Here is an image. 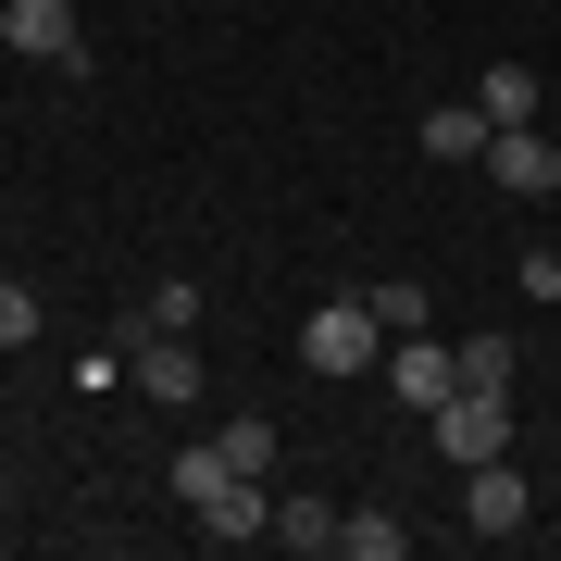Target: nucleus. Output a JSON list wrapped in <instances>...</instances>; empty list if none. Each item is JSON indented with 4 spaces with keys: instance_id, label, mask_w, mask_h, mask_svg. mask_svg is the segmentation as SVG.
Instances as JSON below:
<instances>
[{
    "instance_id": "f3484780",
    "label": "nucleus",
    "mask_w": 561,
    "mask_h": 561,
    "mask_svg": "<svg viewBox=\"0 0 561 561\" xmlns=\"http://www.w3.org/2000/svg\"><path fill=\"white\" fill-rule=\"evenodd\" d=\"M375 324H387V337H412V324H424V287L387 275V287H375Z\"/></svg>"
},
{
    "instance_id": "dca6fc26",
    "label": "nucleus",
    "mask_w": 561,
    "mask_h": 561,
    "mask_svg": "<svg viewBox=\"0 0 561 561\" xmlns=\"http://www.w3.org/2000/svg\"><path fill=\"white\" fill-rule=\"evenodd\" d=\"M213 449H225V461H238V474H275V424H262V412H250V424H225V437H213Z\"/></svg>"
},
{
    "instance_id": "9d476101",
    "label": "nucleus",
    "mask_w": 561,
    "mask_h": 561,
    "mask_svg": "<svg viewBox=\"0 0 561 561\" xmlns=\"http://www.w3.org/2000/svg\"><path fill=\"white\" fill-rule=\"evenodd\" d=\"M412 138H424V162H486V113H474V101H449V113H424Z\"/></svg>"
},
{
    "instance_id": "f257e3e1",
    "label": "nucleus",
    "mask_w": 561,
    "mask_h": 561,
    "mask_svg": "<svg viewBox=\"0 0 561 561\" xmlns=\"http://www.w3.org/2000/svg\"><path fill=\"white\" fill-rule=\"evenodd\" d=\"M424 424H437V461H449V474H474V461L512 449V387H449Z\"/></svg>"
},
{
    "instance_id": "a211bd4d",
    "label": "nucleus",
    "mask_w": 561,
    "mask_h": 561,
    "mask_svg": "<svg viewBox=\"0 0 561 561\" xmlns=\"http://www.w3.org/2000/svg\"><path fill=\"white\" fill-rule=\"evenodd\" d=\"M25 337H38V300H25L13 275H0V350H25Z\"/></svg>"
},
{
    "instance_id": "2eb2a0df",
    "label": "nucleus",
    "mask_w": 561,
    "mask_h": 561,
    "mask_svg": "<svg viewBox=\"0 0 561 561\" xmlns=\"http://www.w3.org/2000/svg\"><path fill=\"white\" fill-rule=\"evenodd\" d=\"M187 324H201V287L162 275V287H150V312H138V337H187Z\"/></svg>"
},
{
    "instance_id": "1a4fd4ad",
    "label": "nucleus",
    "mask_w": 561,
    "mask_h": 561,
    "mask_svg": "<svg viewBox=\"0 0 561 561\" xmlns=\"http://www.w3.org/2000/svg\"><path fill=\"white\" fill-rule=\"evenodd\" d=\"M474 113L486 125H537V62H486V76H474Z\"/></svg>"
},
{
    "instance_id": "ddd939ff",
    "label": "nucleus",
    "mask_w": 561,
    "mask_h": 561,
    "mask_svg": "<svg viewBox=\"0 0 561 561\" xmlns=\"http://www.w3.org/2000/svg\"><path fill=\"white\" fill-rule=\"evenodd\" d=\"M275 549L324 561V549H337V512H324V500H275Z\"/></svg>"
},
{
    "instance_id": "9b49d317",
    "label": "nucleus",
    "mask_w": 561,
    "mask_h": 561,
    "mask_svg": "<svg viewBox=\"0 0 561 561\" xmlns=\"http://www.w3.org/2000/svg\"><path fill=\"white\" fill-rule=\"evenodd\" d=\"M449 362H461V387H512V375H524V350L500 337V324H474V337H461Z\"/></svg>"
},
{
    "instance_id": "6e6552de",
    "label": "nucleus",
    "mask_w": 561,
    "mask_h": 561,
    "mask_svg": "<svg viewBox=\"0 0 561 561\" xmlns=\"http://www.w3.org/2000/svg\"><path fill=\"white\" fill-rule=\"evenodd\" d=\"M138 387L162 412H187V400H201V350H187V337H138Z\"/></svg>"
},
{
    "instance_id": "423d86ee",
    "label": "nucleus",
    "mask_w": 561,
    "mask_h": 561,
    "mask_svg": "<svg viewBox=\"0 0 561 561\" xmlns=\"http://www.w3.org/2000/svg\"><path fill=\"white\" fill-rule=\"evenodd\" d=\"M387 387H400L412 412H437L449 387H461V362H449V337H424V324H412V337H387Z\"/></svg>"
},
{
    "instance_id": "f03ea898",
    "label": "nucleus",
    "mask_w": 561,
    "mask_h": 561,
    "mask_svg": "<svg viewBox=\"0 0 561 561\" xmlns=\"http://www.w3.org/2000/svg\"><path fill=\"white\" fill-rule=\"evenodd\" d=\"M375 337H387V324H375V300H324V312L300 324V375H324V387H337V375H362V362H375Z\"/></svg>"
},
{
    "instance_id": "0eeeda50",
    "label": "nucleus",
    "mask_w": 561,
    "mask_h": 561,
    "mask_svg": "<svg viewBox=\"0 0 561 561\" xmlns=\"http://www.w3.org/2000/svg\"><path fill=\"white\" fill-rule=\"evenodd\" d=\"M201 537H213V549L275 537V512H262V474H225V486H213V500H201Z\"/></svg>"
},
{
    "instance_id": "7ed1b4c3",
    "label": "nucleus",
    "mask_w": 561,
    "mask_h": 561,
    "mask_svg": "<svg viewBox=\"0 0 561 561\" xmlns=\"http://www.w3.org/2000/svg\"><path fill=\"white\" fill-rule=\"evenodd\" d=\"M486 187H500V201H549V187H561V138H537V125H486Z\"/></svg>"
},
{
    "instance_id": "20e7f679",
    "label": "nucleus",
    "mask_w": 561,
    "mask_h": 561,
    "mask_svg": "<svg viewBox=\"0 0 561 561\" xmlns=\"http://www.w3.org/2000/svg\"><path fill=\"white\" fill-rule=\"evenodd\" d=\"M0 50H25V62H62V76H88V38H76V13H62V0H0Z\"/></svg>"
},
{
    "instance_id": "f8f14e48",
    "label": "nucleus",
    "mask_w": 561,
    "mask_h": 561,
    "mask_svg": "<svg viewBox=\"0 0 561 561\" xmlns=\"http://www.w3.org/2000/svg\"><path fill=\"white\" fill-rule=\"evenodd\" d=\"M400 549H412V524H400V512H362V524L337 512V561H400Z\"/></svg>"
},
{
    "instance_id": "39448f33",
    "label": "nucleus",
    "mask_w": 561,
    "mask_h": 561,
    "mask_svg": "<svg viewBox=\"0 0 561 561\" xmlns=\"http://www.w3.org/2000/svg\"><path fill=\"white\" fill-rule=\"evenodd\" d=\"M524 524H537V500H524L512 449H500V461H474V474H461V537H524Z\"/></svg>"
},
{
    "instance_id": "4468645a",
    "label": "nucleus",
    "mask_w": 561,
    "mask_h": 561,
    "mask_svg": "<svg viewBox=\"0 0 561 561\" xmlns=\"http://www.w3.org/2000/svg\"><path fill=\"white\" fill-rule=\"evenodd\" d=\"M225 474H238V461H225L213 437H201V449H175V461H162V486H175V500H187V512H201V500H213V486H225Z\"/></svg>"
}]
</instances>
